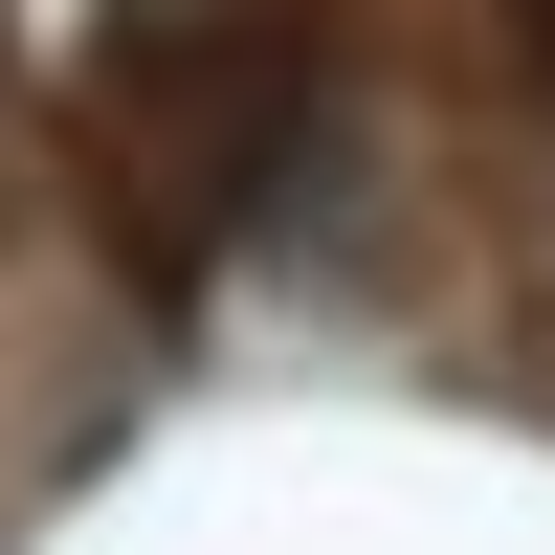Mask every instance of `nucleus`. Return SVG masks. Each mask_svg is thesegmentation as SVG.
<instances>
[{"label": "nucleus", "instance_id": "1", "mask_svg": "<svg viewBox=\"0 0 555 555\" xmlns=\"http://www.w3.org/2000/svg\"><path fill=\"white\" fill-rule=\"evenodd\" d=\"M67 112L156 245L245 222L311 133V0H67Z\"/></svg>", "mask_w": 555, "mask_h": 555}, {"label": "nucleus", "instance_id": "2", "mask_svg": "<svg viewBox=\"0 0 555 555\" xmlns=\"http://www.w3.org/2000/svg\"><path fill=\"white\" fill-rule=\"evenodd\" d=\"M0 245H23V133H0Z\"/></svg>", "mask_w": 555, "mask_h": 555}, {"label": "nucleus", "instance_id": "3", "mask_svg": "<svg viewBox=\"0 0 555 555\" xmlns=\"http://www.w3.org/2000/svg\"><path fill=\"white\" fill-rule=\"evenodd\" d=\"M512 23H533V67H555V0H512Z\"/></svg>", "mask_w": 555, "mask_h": 555}]
</instances>
